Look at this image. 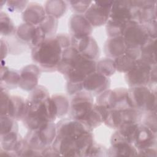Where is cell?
<instances>
[{
    "instance_id": "7dc6e473",
    "label": "cell",
    "mask_w": 157,
    "mask_h": 157,
    "mask_svg": "<svg viewBox=\"0 0 157 157\" xmlns=\"http://www.w3.org/2000/svg\"><path fill=\"white\" fill-rule=\"evenodd\" d=\"M1 59L3 60L4 58H6L8 52V45L6 41H4L2 39L1 40Z\"/></svg>"
},
{
    "instance_id": "f35d334b",
    "label": "cell",
    "mask_w": 157,
    "mask_h": 157,
    "mask_svg": "<svg viewBox=\"0 0 157 157\" xmlns=\"http://www.w3.org/2000/svg\"><path fill=\"white\" fill-rule=\"evenodd\" d=\"M6 4L9 11L20 12L25 10L29 2L28 1H7Z\"/></svg>"
},
{
    "instance_id": "ab89813d",
    "label": "cell",
    "mask_w": 157,
    "mask_h": 157,
    "mask_svg": "<svg viewBox=\"0 0 157 157\" xmlns=\"http://www.w3.org/2000/svg\"><path fill=\"white\" fill-rule=\"evenodd\" d=\"M10 96L5 88L1 87V115H7Z\"/></svg>"
},
{
    "instance_id": "836d02e7",
    "label": "cell",
    "mask_w": 157,
    "mask_h": 157,
    "mask_svg": "<svg viewBox=\"0 0 157 157\" xmlns=\"http://www.w3.org/2000/svg\"><path fill=\"white\" fill-rule=\"evenodd\" d=\"M12 131H18L17 120L9 115H1V136Z\"/></svg>"
},
{
    "instance_id": "f6af8a7d",
    "label": "cell",
    "mask_w": 157,
    "mask_h": 157,
    "mask_svg": "<svg viewBox=\"0 0 157 157\" xmlns=\"http://www.w3.org/2000/svg\"><path fill=\"white\" fill-rule=\"evenodd\" d=\"M137 156L156 157L157 156V153L156 149L154 148L153 147H151L138 150Z\"/></svg>"
},
{
    "instance_id": "cb8c5ba5",
    "label": "cell",
    "mask_w": 157,
    "mask_h": 157,
    "mask_svg": "<svg viewBox=\"0 0 157 157\" xmlns=\"http://www.w3.org/2000/svg\"><path fill=\"white\" fill-rule=\"evenodd\" d=\"M131 21H123L109 18L105 26L107 36L109 37L123 36Z\"/></svg>"
},
{
    "instance_id": "484cf974",
    "label": "cell",
    "mask_w": 157,
    "mask_h": 157,
    "mask_svg": "<svg viewBox=\"0 0 157 157\" xmlns=\"http://www.w3.org/2000/svg\"><path fill=\"white\" fill-rule=\"evenodd\" d=\"M37 130L39 137L46 147L52 144L57 134L56 124L54 122H48Z\"/></svg>"
},
{
    "instance_id": "74e56055",
    "label": "cell",
    "mask_w": 157,
    "mask_h": 157,
    "mask_svg": "<svg viewBox=\"0 0 157 157\" xmlns=\"http://www.w3.org/2000/svg\"><path fill=\"white\" fill-rule=\"evenodd\" d=\"M147 114L143 119V125L156 133V111L147 112Z\"/></svg>"
},
{
    "instance_id": "52a82bcc",
    "label": "cell",
    "mask_w": 157,
    "mask_h": 157,
    "mask_svg": "<svg viewBox=\"0 0 157 157\" xmlns=\"http://www.w3.org/2000/svg\"><path fill=\"white\" fill-rule=\"evenodd\" d=\"M153 66L139 59L134 67L125 74L124 78L127 84L129 87L148 85Z\"/></svg>"
},
{
    "instance_id": "9c48e42d",
    "label": "cell",
    "mask_w": 157,
    "mask_h": 157,
    "mask_svg": "<svg viewBox=\"0 0 157 157\" xmlns=\"http://www.w3.org/2000/svg\"><path fill=\"white\" fill-rule=\"evenodd\" d=\"M86 131H90L80 121L72 118L64 119L56 124V137L74 138L77 137Z\"/></svg>"
},
{
    "instance_id": "3957f363",
    "label": "cell",
    "mask_w": 157,
    "mask_h": 157,
    "mask_svg": "<svg viewBox=\"0 0 157 157\" xmlns=\"http://www.w3.org/2000/svg\"><path fill=\"white\" fill-rule=\"evenodd\" d=\"M93 95L85 90L75 94L70 104L71 118L83 121L87 117L94 106Z\"/></svg>"
},
{
    "instance_id": "1f68e13d",
    "label": "cell",
    "mask_w": 157,
    "mask_h": 157,
    "mask_svg": "<svg viewBox=\"0 0 157 157\" xmlns=\"http://www.w3.org/2000/svg\"><path fill=\"white\" fill-rule=\"evenodd\" d=\"M0 29L1 35L3 36H10L17 30L9 15L2 11L0 13Z\"/></svg>"
},
{
    "instance_id": "ee69618b",
    "label": "cell",
    "mask_w": 157,
    "mask_h": 157,
    "mask_svg": "<svg viewBox=\"0 0 157 157\" xmlns=\"http://www.w3.org/2000/svg\"><path fill=\"white\" fill-rule=\"evenodd\" d=\"M145 26L146 28L148 33L151 38L153 39H156V30H157V27H156V19L153 20L149 23L143 25Z\"/></svg>"
},
{
    "instance_id": "7a4b0ae2",
    "label": "cell",
    "mask_w": 157,
    "mask_h": 157,
    "mask_svg": "<svg viewBox=\"0 0 157 157\" xmlns=\"http://www.w3.org/2000/svg\"><path fill=\"white\" fill-rule=\"evenodd\" d=\"M128 93L131 107L142 112L156 111V92L147 86L130 87Z\"/></svg>"
},
{
    "instance_id": "5b68a950",
    "label": "cell",
    "mask_w": 157,
    "mask_h": 157,
    "mask_svg": "<svg viewBox=\"0 0 157 157\" xmlns=\"http://www.w3.org/2000/svg\"><path fill=\"white\" fill-rule=\"evenodd\" d=\"M113 1H93L84 16L93 27L106 25L110 18Z\"/></svg>"
},
{
    "instance_id": "d590c367",
    "label": "cell",
    "mask_w": 157,
    "mask_h": 157,
    "mask_svg": "<svg viewBox=\"0 0 157 157\" xmlns=\"http://www.w3.org/2000/svg\"><path fill=\"white\" fill-rule=\"evenodd\" d=\"M112 90L108 89L97 96L96 104L109 110L112 109Z\"/></svg>"
},
{
    "instance_id": "30bf717a",
    "label": "cell",
    "mask_w": 157,
    "mask_h": 157,
    "mask_svg": "<svg viewBox=\"0 0 157 157\" xmlns=\"http://www.w3.org/2000/svg\"><path fill=\"white\" fill-rule=\"evenodd\" d=\"M71 46L74 47L83 57L95 61L99 56V46L91 36L81 38L71 37Z\"/></svg>"
},
{
    "instance_id": "9a60e30c",
    "label": "cell",
    "mask_w": 157,
    "mask_h": 157,
    "mask_svg": "<svg viewBox=\"0 0 157 157\" xmlns=\"http://www.w3.org/2000/svg\"><path fill=\"white\" fill-rule=\"evenodd\" d=\"M140 57V49L126 48V52L114 59L116 71L121 73H127L135 66Z\"/></svg>"
},
{
    "instance_id": "8992f818",
    "label": "cell",
    "mask_w": 157,
    "mask_h": 157,
    "mask_svg": "<svg viewBox=\"0 0 157 157\" xmlns=\"http://www.w3.org/2000/svg\"><path fill=\"white\" fill-rule=\"evenodd\" d=\"M123 38L128 48L140 49L150 38L144 25L131 20L126 29Z\"/></svg>"
},
{
    "instance_id": "d6986e66",
    "label": "cell",
    "mask_w": 157,
    "mask_h": 157,
    "mask_svg": "<svg viewBox=\"0 0 157 157\" xmlns=\"http://www.w3.org/2000/svg\"><path fill=\"white\" fill-rule=\"evenodd\" d=\"M28 108L27 100L19 96H10L8 115L15 120H22Z\"/></svg>"
},
{
    "instance_id": "e575fe53",
    "label": "cell",
    "mask_w": 157,
    "mask_h": 157,
    "mask_svg": "<svg viewBox=\"0 0 157 157\" xmlns=\"http://www.w3.org/2000/svg\"><path fill=\"white\" fill-rule=\"evenodd\" d=\"M104 123L110 128L118 129L122 125L120 110H109Z\"/></svg>"
},
{
    "instance_id": "f546056e",
    "label": "cell",
    "mask_w": 157,
    "mask_h": 157,
    "mask_svg": "<svg viewBox=\"0 0 157 157\" xmlns=\"http://www.w3.org/2000/svg\"><path fill=\"white\" fill-rule=\"evenodd\" d=\"M58 24V19L47 15L45 20L39 26L45 33L47 38H49L55 36Z\"/></svg>"
},
{
    "instance_id": "b9f144b4",
    "label": "cell",
    "mask_w": 157,
    "mask_h": 157,
    "mask_svg": "<svg viewBox=\"0 0 157 157\" xmlns=\"http://www.w3.org/2000/svg\"><path fill=\"white\" fill-rule=\"evenodd\" d=\"M55 37L58 40L63 50L71 46V37L68 34L60 33L55 35Z\"/></svg>"
},
{
    "instance_id": "4316f807",
    "label": "cell",
    "mask_w": 157,
    "mask_h": 157,
    "mask_svg": "<svg viewBox=\"0 0 157 157\" xmlns=\"http://www.w3.org/2000/svg\"><path fill=\"white\" fill-rule=\"evenodd\" d=\"M116 71L114 59L107 57L96 63V72L107 77H111Z\"/></svg>"
},
{
    "instance_id": "277c9868",
    "label": "cell",
    "mask_w": 157,
    "mask_h": 157,
    "mask_svg": "<svg viewBox=\"0 0 157 157\" xmlns=\"http://www.w3.org/2000/svg\"><path fill=\"white\" fill-rule=\"evenodd\" d=\"M96 71V62L80 55L64 75L67 82L82 83L90 74Z\"/></svg>"
},
{
    "instance_id": "f1b7e54d",
    "label": "cell",
    "mask_w": 157,
    "mask_h": 157,
    "mask_svg": "<svg viewBox=\"0 0 157 157\" xmlns=\"http://www.w3.org/2000/svg\"><path fill=\"white\" fill-rule=\"evenodd\" d=\"M24 140L28 147L35 150L42 151L47 147L39 137L37 130H29Z\"/></svg>"
},
{
    "instance_id": "6da1fadb",
    "label": "cell",
    "mask_w": 157,
    "mask_h": 157,
    "mask_svg": "<svg viewBox=\"0 0 157 157\" xmlns=\"http://www.w3.org/2000/svg\"><path fill=\"white\" fill-rule=\"evenodd\" d=\"M64 50L55 37L46 38L32 48L31 56L34 62L42 69H56Z\"/></svg>"
},
{
    "instance_id": "8fae6325",
    "label": "cell",
    "mask_w": 157,
    "mask_h": 157,
    "mask_svg": "<svg viewBox=\"0 0 157 157\" xmlns=\"http://www.w3.org/2000/svg\"><path fill=\"white\" fill-rule=\"evenodd\" d=\"M110 80L98 72H94L89 75L83 82V90L92 95H99L105 90L109 89Z\"/></svg>"
},
{
    "instance_id": "ffe728a7",
    "label": "cell",
    "mask_w": 157,
    "mask_h": 157,
    "mask_svg": "<svg viewBox=\"0 0 157 157\" xmlns=\"http://www.w3.org/2000/svg\"><path fill=\"white\" fill-rule=\"evenodd\" d=\"M112 109L121 110L131 107L128 93V89L117 88L112 90Z\"/></svg>"
},
{
    "instance_id": "4fadbf2b",
    "label": "cell",
    "mask_w": 157,
    "mask_h": 157,
    "mask_svg": "<svg viewBox=\"0 0 157 157\" xmlns=\"http://www.w3.org/2000/svg\"><path fill=\"white\" fill-rule=\"evenodd\" d=\"M69 28L72 37L81 38L91 36L93 26L83 14L72 15L69 21Z\"/></svg>"
},
{
    "instance_id": "bcb514c9",
    "label": "cell",
    "mask_w": 157,
    "mask_h": 157,
    "mask_svg": "<svg viewBox=\"0 0 157 157\" xmlns=\"http://www.w3.org/2000/svg\"><path fill=\"white\" fill-rule=\"evenodd\" d=\"M41 154L42 156H60L59 153L53 147L52 145H49L44 148L42 151Z\"/></svg>"
},
{
    "instance_id": "8d00e7d4",
    "label": "cell",
    "mask_w": 157,
    "mask_h": 157,
    "mask_svg": "<svg viewBox=\"0 0 157 157\" xmlns=\"http://www.w3.org/2000/svg\"><path fill=\"white\" fill-rule=\"evenodd\" d=\"M93 1H69V4L72 10L77 14L85 13L91 5Z\"/></svg>"
},
{
    "instance_id": "d4e9b609",
    "label": "cell",
    "mask_w": 157,
    "mask_h": 157,
    "mask_svg": "<svg viewBox=\"0 0 157 157\" xmlns=\"http://www.w3.org/2000/svg\"><path fill=\"white\" fill-rule=\"evenodd\" d=\"M44 9L47 15L58 19L64 15L67 9V3L60 0L47 1L45 3Z\"/></svg>"
},
{
    "instance_id": "60d3db41",
    "label": "cell",
    "mask_w": 157,
    "mask_h": 157,
    "mask_svg": "<svg viewBox=\"0 0 157 157\" xmlns=\"http://www.w3.org/2000/svg\"><path fill=\"white\" fill-rule=\"evenodd\" d=\"M108 156V150L100 144L94 143L87 152L85 156Z\"/></svg>"
},
{
    "instance_id": "83f0119b",
    "label": "cell",
    "mask_w": 157,
    "mask_h": 157,
    "mask_svg": "<svg viewBox=\"0 0 157 157\" xmlns=\"http://www.w3.org/2000/svg\"><path fill=\"white\" fill-rule=\"evenodd\" d=\"M120 112L122 125L124 124L139 123L142 118V112L132 107L121 110Z\"/></svg>"
},
{
    "instance_id": "ac0fdd59",
    "label": "cell",
    "mask_w": 157,
    "mask_h": 157,
    "mask_svg": "<svg viewBox=\"0 0 157 157\" xmlns=\"http://www.w3.org/2000/svg\"><path fill=\"white\" fill-rule=\"evenodd\" d=\"M126 45L123 36L109 37L104 46V51L105 55L112 59H115L123 55L126 50Z\"/></svg>"
},
{
    "instance_id": "e0dca14e",
    "label": "cell",
    "mask_w": 157,
    "mask_h": 157,
    "mask_svg": "<svg viewBox=\"0 0 157 157\" xmlns=\"http://www.w3.org/2000/svg\"><path fill=\"white\" fill-rule=\"evenodd\" d=\"M47 13L44 7L37 2H29L22 13L24 23L34 26L39 25L45 18Z\"/></svg>"
},
{
    "instance_id": "7c38bea8",
    "label": "cell",
    "mask_w": 157,
    "mask_h": 157,
    "mask_svg": "<svg viewBox=\"0 0 157 157\" xmlns=\"http://www.w3.org/2000/svg\"><path fill=\"white\" fill-rule=\"evenodd\" d=\"M136 10L137 7L132 5L131 1H113L110 18L123 21H134Z\"/></svg>"
},
{
    "instance_id": "4dcf8cb0",
    "label": "cell",
    "mask_w": 157,
    "mask_h": 157,
    "mask_svg": "<svg viewBox=\"0 0 157 157\" xmlns=\"http://www.w3.org/2000/svg\"><path fill=\"white\" fill-rule=\"evenodd\" d=\"M51 98L55 103L58 118L63 117L68 113L70 109V104L66 97L60 94H55L51 96Z\"/></svg>"
},
{
    "instance_id": "603a6c76",
    "label": "cell",
    "mask_w": 157,
    "mask_h": 157,
    "mask_svg": "<svg viewBox=\"0 0 157 157\" xmlns=\"http://www.w3.org/2000/svg\"><path fill=\"white\" fill-rule=\"evenodd\" d=\"M20 74L15 71L10 70L7 67L1 64V85L4 83V88L13 89L18 86ZM3 88V87H2Z\"/></svg>"
},
{
    "instance_id": "ba28073f",
    "label": "cell",
    "mask_w": 157,
    "mask_h": 157,
    "mask_svg": "<svg viewBox=\"0 0 157 157\" xmlns=\"http://www.w3.org/2000/svg\"><path fill=\"white\" fill-rule=\"evenodd\" d=\"M18 37L29 45L32 48L37 46L46 38V36L40 27L23 23L18 26L16 30Z\"/></svg>"
},
{
    "instance_id": "7bdbcfd3",
    "label": "cell",
    "mask_w": 157,
    "mask_h": 157,
    "mask_svg": "<svg viewBox=\"0 0 157 157\" xmlns=\"http://www.w3.org/2000/svg\"><path fill=\"white\" fill-rule=\"evenodd\" d=\"M67 92L70 95H74L77 93L83 90V83H74L67 82V86H66Z\"/></svg>"
},
{
    "instance_id": "d6a6232c",
    "label": "cell",
    "mask_w": 157,
    "mask_h": 157,
    "mask_svg": "<svg viewBox=\"0 0 157 157\" xmlns=\"http://www.w3.org/2000/svg\"><path fill=\"white\" fill-rule=\"evenodd\" d=\"M50 97L48 90L42 86H37L29 94L28 101L31 104H39Z\"/></svg>"
},
{
    "instance_id": "2e32d148",
    "label": "cell",
    "mask_w": 157,
    "mask_h": 157,
    "mask_svg": "<svg viewBox=\"0 0 157 157\" xmlns=\"http://www.w3.org/2000/svg\"><path fill=\"white\" fill-rule=\"evenodd\" d=\"M156 142V133L144 125H139L133 145L138 150L154 147Z\"/></svg>"
},
{
    "instance_id": "44dd1931",
    "label": "cell",
    "mask_w": 157,
    "mask_h": 157,
    "mask_svg": "<svg viewBox=\"0 0 157 157\" xmlns=\"http://www.w3.org/2000/svg\"><path fill=\"white\" fill-rule=\"evenodd\" d=\"M137 150L132 144L126 142H117L111 144L108 150L109 156H137Z\"/></svg>"
},
{
    "instance_id": "7402d4cb",
    "label": "cell",
    "mask_w": 157,
    "mask_h": 157,
    "mask_svg": "<svg viewBox=\"0 0 157 157\" xmlns=\"http://www.w3.org/2000/svg\"><path fill=\"white\" fill-rule=\"evenodd\" d=\"M156 39L150 37L147 42L140 48L139 59L152 66L156 65Z\"/></svg>"
},
{
    "instance_id": "5bb4252c",
    "label": "cell",
    "mask_w": 157,
    "mask_h": 157,
    "mask_svg": "<svg viewBox=\"0 0 157 157\" xmlns=\"http://www.w3.org/2000/svg\"><path fill=\"white\" fill-rule=\"evenodd\" d=\"M40 75L39 67L36 64L25 66L20 72L18 86L25 91H32L38 85Z\"/></svg>"
}]
</instances>
